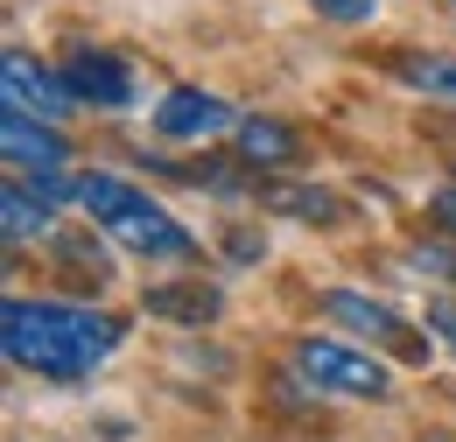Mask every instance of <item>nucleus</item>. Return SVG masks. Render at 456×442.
Instances as JSON below:
<instances>
[{
  "instance_id": "nucleus-2",
  "label": "nucleus",
  "mask_w": 456,
  "mask_h": 442,
  "mask_svg": "<svg viewBox=\"0 0 456 442\" xmlns=\"http://www.w3.org/2000/svg\"><path fill=\"white\" fill-rule=\"evenodd\" d=\"M77 204L92 211V225H106L119 246H134V253L183 260V253L197 246V239H190V232H183L169 211H162V204H148V190H134V183H119V176H85Z\"/></svg>"
},
{
  "instance_id": "nucleus-7",
  "label": "nucleus",
  "mask_w": 456,
  "mask_h": 442,
  "mask_svg": "<svg viewBox=\"0 0 456 442\" xmlns=\"http://www.w3.org/2000/svg\"><path fill=\"white\" fill-rule=\"evenodd\" d=\"M155 127L169 134V141H211V134H225L232 127V106L218 92H197V85H175L162 112H155Z\"/></svg>"
},
{
  "instance_id": "nucleus-16",
  "label": "nucleus",
  "mask_w": 456,
  "mask_h": 442,
  "mask_svg": "<svg viewBox=\"0 0 456 442\" xmlns=\"http://www.w3.org/2000/svg\"><path fill=\"white\" fill-rule=\"evenodd\" d=\"M407 260H414L421 274H443V281H456V246H443V239H414V246H407Z\"/></svg>"
},
{
  "instance_id": "nucleus-14",
  "label": "nucleus",
  "mask_w": 456,
  "mask_h": 442,
  "mask_svg": "<svg viewBox=\"0 0 456 442\" xmlns=\"http://www.w3.org/2000/svg\"><path fill=\"white\" fill-rule=\"evenodd\" d=\"M394 70L414 85V92H443V99H456V56H400Z\"/></svg>"
},
{
  "instance_id": "nucleus-5",
  "label": "nucleus",
  "mask_w": 456,
  "mask_h": 442,
  "mask_svg": "<svg viewBox=\"0 0 456 442\" xmlns=\"http://www.w3.org/2000/svg\"><path fill=\"white\" fill-rule=\"evenodd\" d=\"M323 316H330V323H344V331H358V337H372V344H387V351H400V358H421V337L407 331L387 302H372V295L330 288V295H323Z\"/></svg>"
},
{
  "instance_id": "nucleus-17",
  "label": "nucleus",
  "mask_w": 456,
  "mask_h": 442,
  "mask_svg": "<svg viewBox=\"0 0 456 442\" xmlns=\"http://www.w3.org/2000/svg\"><path fill=\"white\" fill-rule=\"evenodd\" d=\"M316 14H330V21H372L379 14V0H309Z\"/></svg>"
},
{
  "instance_id": "nucleus-11",
  "label": "nucleus",
  "mask_w": 456,
  "mask_h": 442,
  "mask_svg": "<svg viewBox=\"0 0 456 442\" xmlns=\"http://www.w3.org/2000/svg\"><path fill=\"white\" fill-rule=\"evenodd\" d=\"M267 211H288V218H309V225H344V197L316 190V183H267Z\"/></svg>"
},
{
  "instance_id": "nucleus-3",
  "label": "nucleus",
  "mask_w": 456,
  "mask_h": 442,
  "mask_svg": "<svg viewBox=\"0 0 456 442\" xmlns=\"http://www.w3.org/2000/svg\"><path fill=\"white\" fill-rule=\"evenodd\" d=\"M295 372L316 380V393H351V400H387V393H394L387 365H379L372 351L338 344V337H302V344H295Z\"/></svg>"
},
{
  "instance_id": "nucleus-15",
  "label": "nucleus",
  "mask_w": 456,
  "mask_h": 442,
  "mask_svg": "<svg viewBox=\"0 0 456 442\" xmlns=\"http://www.w3.org/2000/svg\"><path fill=\"white\" fill-rule=\"evenodd\" d=\"M169 176H183V183H197V190H218V197H232V190H246V176H232V162H162Z\"/></svg>"
},
{
  "instance_id": "nucleus-20",
  "label": "nucleus",
  "mask_w": 456,
  "mask_h": 442,
  "mask_svg": "<svg viewBox=\"0 0 456 442\" xmlns=\"http://www.w3.org/2000/svg\"><path fill=\"white\" fill-rule=\"evenodd\" d=\"M436 225H443V232H450V239H456V183H450V190H443V197H436Z\"/></svg>"
},
{
  "instance_id": "nucleus-19",
  "label": "nucleus",
  "mask_w": 456,
  "mask_h": 442,
  "mask_svg": "<svg viewBox=\"0 0 456 442\" xmlns=\"http://www.w3.org/2000/svg\"><path fill=\"white\" fill-rule=\"evenodd\" d=\"M428 331L456 344V302H436V309H428Z\"/></svg>"
},
{
  "instance_id": "nucleus-8",
  "label": "nucleus",
  "mask_w": 456,
  "mask_h": 442,
  "mask_svg": "<svg viewBox=\"0 0 456 442\" xmlns=\"http://www.w3.org/2000/svg\"><path fill=\"white\" fill-rule=\"evenodd\" d=\"M63 78H70V92H77V99H92V106H126V99H134L126 63H119V56H106V50L63 56Z\"/></svg>"
},
{
  "instance_id": "nucleus-1",
  "label": "nucleus",
  "mask_w": 456,
  "mask_h": 442,
  "mask_svg": "<svg viewBox=\"0 0 456 442\" xmlns=\"http://www.w3.org/2000/svg\"><path fill=\"white\" fill-rule=\"evenodd\" d=\"M0 337H7L14 365L43 372V380H85L99 358H113L119 323L92 316V309H70V302H7Z\"/></svg>"
},
{
  "instance_id": "nucleus-4",
  "label": "nucleus",
  "mask_w": 456,
  "mask_h": 442,
  "mask_svg": "<svg viewBox=\"0 0 456 442\" xmlns=\"http://www.w3.org/2000/svg\"><path fill=\"white\" fill-rule=\"evenodd\" d=\"M0 99H7V112H28V119H50V127H57L77 92H70V78L43 70L28 50H7L0 56Z\"/></svg>"
},
{
  "instance_id": "nucleus-9",
  "label": "nucleus",
  "mask_w": 456,
  "mask_h": 442,
  "mask_svg": "<svg viewBox=\"0 0 456 442\" xmlns=\"http://www.w3.org/2000/svg\"><path fill=\"white\" fill-rule=\"evenodd\" d=\"M239 155L260 162V168H288L295 155H302V141H295V127L267 119V112H253V119H239Z\"/></svg>"
},
{
  "instance_id": "nucleus-13",
  "label": "nucleus",
  "mask_w": 456,
  "mask_h": 442,
  "mask_svg": "<svg viewBox=\"0 0 456 442\" xmlns=\"http://www.w3.org/2000/svg\"><path fill=\"white\" fill-rule=\"evenodd\" d=\"M57 260L70 267V274H85L92 288H99V281L113 274V260H106V246H99L92 232H57Z\"/></svg>"
},
{
  "instance_id": "nucleus-12",
  "label": "nucleus",
  "mask_w": 456,
  "mask_h": 442,
  "mask_svg": "<svg viewBox=\"0 0 456 442\" xmlns=\"http://www.w3.org/2000/svg\"><path fill=\"white\" fill-rule=\"evenodd\" d=\"M0 225H7V239H43V232H57L50 204H43V197H28L21 183H7V190H0Z\"/></svg>"
},
{
  "instance_id": "nucleus-18",
  "label": "nucleus",
  "mask_w": 456,
  "mask_h": 442,
  "mask_svg": "<svg viewBox=\"0 0 456 442\" xmlns=\"http://www.w3.org/2000/svg\"><path fill=\"white\" fill-rule=\"evenodd\" d=\"M36 190H43V204H63L70 190H85V183H70L63 168H50V176H36Z\"/></svg>"
},
{
  "instance_id": "nucleus-6",
  "label": "nucleus",
  "mask_w": 456,
  "mask_h": 442,
  "mask_svg": "<svg viewBox=\"0 0 456 442\" xmlns=\"http://www.w3.org/2000/svg\"><path fill=\"white\" fill-rule=\"evenodd\" d=\"M0 155L21 176H50L70 162V141H63L50 119H28V112H0Z\"/></svg>"
},
{
  "instance_id": "nucleus-10",
  "label": "nucleus",
  "mask_w": 456,
  "mask_h": 442,
  "mask_svg": "<svg viewBox=\"0 0 456 442\" xmlns=\"http://www.w3.org/2000/svg\"><path fill=\"white\" fill-rule=\"evenodd\" d=\"M225 309V295L218 288H204V281H183V288H148V316H175V323H211Z\"/></svg>"
}]
</instances>
